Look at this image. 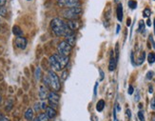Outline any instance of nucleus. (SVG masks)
Wrapping results in <instances>:
<instances>
[{"label": "nucleus", "mask_w": 155, "mask_h": 121, "mask_svg": "<svg viewBox=\"0 0 155 121\" xmlns=\"http://www.w3.org/2000/svg\"><path fill=\"white\" fill-rule=\"evenodd\" d=\"M51 28L54 34L57 36H68L71 34L73 32L69 28L68 23H66L61 18H54L51 22Z\"/></svg>", "instance_id": "f257e3e1"}, {"label": "nucleus", "mask_w": 155, "mask_h": 121, "mask_svg": "<svg viewBox=\"0 0 155 121\" xmlns=\"http://www.w3.org/2000/svg\"><path fill=\"white\" fill-rule=\"evenodd\" d=\"M82 14V9L79 7H72V8H65L61 11V15L68 20H76Z\"/></svg>", "instance_id": "f03ea898"}, {"label": "nucleus", "mask_w": 155, "mask_h": 121, "mask_svg": "<svg viewBox=\"0 0 155 121\" xmlns=\"http://www.w3.org/2000/svg\"><path fill=\"white\" fill-rule=\"evenodd\" d=\"M48 77L50 79V83H51V87L54 89L55 92H58L61 89V84H60V80L58 75H57L54 71H48Z\"/></svg>", "instance_id": "7ed1b4c3"}, {"label": "nucleus", "mask_w": 155, "mask_h": 121, "mask_svg": "<svg viewBox=\"0 0 155 121\" xmlns=\"http://www.w3.org/2000/svg\"><path fill=\"white\" fill-rule=\"evenodd\" d=\"M57 50L60 54L63 55H69L71 54V52L72 50V46H71L66 40L65 41H61L58 44V47H57Z\"/></svg>", "instance_id": "20e7f679"}, {"label": "nucleus", "mask_w": 155, "mask_h": 121, "mask_svg": "<svg viewBox=\"0 0 155 121\" xmlns=\"http://www.w3.org/2000/svg\"><path fill=\"white\" fill-rule=\"evenodd\" d=\"M58 6L61 8H72L79 7L81 5L80 0H58Z\"/></svg>", "instance_id": "39448f33"}, {"label": "nucleus", "mask_w": 155, "mask_h": 121, "mask_svg": "<svg viewBox=\"0 0 155 121\" xmlns=\"http://www.w3.org/2000/svg\"><path fill=\"white\" fill-rule=\"evenodd\" d=\"M48 99H49V103H50L51 107H52L54 109V108L57 107V105H58L60 97L55 92H49Z\"/></svg>", "instance_id": "423d86ee"}, {"label": "nucleus", "mask_w": 155, "mask_h": 121, "mask_svg": "<svg viewBox=\"0 0 155 121\" xmlns=\"http://www.w3.org/2000/svg\"><path fill=\"white\" fill-rule=\"evenodd\" d=\"M54 57L57 59V61L59 62L60 66L62 67V69H64V68L68 65L69 60H70L69 55H63V54H54Z\"/></svg>", "instance_id": "0eeeda50"}, {"label": "nucleus", "mask_w": 155, "mask_h": 121, "mask_svg": "<svg viewBox=\"0 0 155 121\" xmlns=\"http://www.w3.org/2000/svg\"><path fill=\"white\" fill-rule=\"evenodd\" d=\"M15 46L19 49L24 50L27 47V39L23 36H17L15 38Z\"/></svg>", "instance_id": "6e6552de"}, {"label": "nucleus", "mask_w": 155, "mask_h": 121, "mask_svg": "<svg viewBox=\"0 0 155 121\" xmlns=\"http://www.w3.org/2000/svg\"><path fill=\"white\" fill-rule=\"evenodd\" d=\"M49 62H50L51 66L52 67V69H54L55 71H62V67L60 66L59 62L57 61V59L54 57V55H51L50 58H49Z\"/></svg>", "instance_id": "1a4fd4ad"}, {"label": "nucleus", "mask_w": 155, "mask_h": 121, "mask_svg": "<svg viewBox=\"0 0 155 121\" xmlns=\"http://www.w3.org/2000/svg\"><path fill=\"white\" fill-rule=\"evenodd\" d=\"M48 95H49V92H48V89L45 85H41L39 88V97L41 100H45L48 98Z\"/></svg>", "instance_id": "9d476101"}, {"label": "nucleus", "mask_w": 155, "mask_h": 121, "mask_svg": "<svg viewBox=\"0 0 155 121\" xmlns=\"http://www.w3.org/2000/svg\"><path fill=\"white\" fill-rule=\"evenodd\" d=\"M116 65H117V61H116L115 57H114L113 52L111 51V59H109V70L111 72H113L114 70H115Z\"/></svg>", "instance_id": "9b49d317"}, {"label": "nucleus", "mask_w": 155, "mask_h": 121, "mask_svg": "<svg viewBox=\"0 0 155 121\" xmlns=\"http://www.w3.org/2000/svg\"><path fill=\"white\" fill-rule=\"evenodd\" d=\"M46 115H48V117H49V118L52 119V118H54L55 116H56L57 112L54 110V108L50 106V107H47V108H46Z\"/></svg>", "instance_id": "f8f14e48"}, {"label": "nucleus", "mask_w": 155, "mask_h": 121, "mask_svg": "<svg viewBox=\"0 0 155 121\" xmlns=\"http://www.w3.org/2000/svg\"><path fill=\"white\" fill-rule=\"evenodd\" d=\"M68 26L73 32V31H76L77 29H78L80 25H79L78 21H76V20H70V21L68 22Z\"/></svg>", "instance_id": "ddd939ff"}, {"label": "nucleus", "mask_w": 155, "mask_h": 121, "mask_svg": "<svg viewBox=\"0 0 155 121\" xmlns=\"http://www.w3.org/2000/svg\"><path fill=\"white\" fill-rule=\"evenodd\" d=\"M117 19L121 22L123 20V5L121 3L117 6Z\"/></svg>", "instance_id": "4468645a"}, {"label": "nucleus", "mask_w": 155, "mask_h": 121, "mask_svg": "<svg viewBox=\"0 0 155 121\" xmlns=\"http://www.w3.org/2000/svg\"><path fill=\"white\" fill-rule=\"evenodd\" d=\"M66 41L70 44L71 46H74V44H75V41H76V36H75V34H70V35H68V36H66Z\"/></svg>", "instance_id": "2eb2a0df"}, {"label": "nucleus", "mask_w": 155, "mask_h": 121, "mask_svg": "<svg viewBox=\"0 0 155 121\" xmlns=\"http://www.w3.org/2000/svg\"><path fill=\"white\" fill-rule=\"evenodd\" d=\"M24 117L26 118V120L30 121L34 119V111H32V109L29 108L28 110L25 112V115H24Z\"/></svg>", "instance_id": "dca6fc26"}, {"label": "nucleus", "mask_w": 155, "mask_h": 121, "mask_svg": "<svg viewBox=\"0 0 155 121\" xmlns=\"http://www.w3.org/2000/svg\"><path fill=\"white\" fill-rule=\"evenodd\" d=\"M104 108H105V101L101 99L96 104V110H97V112H102L104 110Z\"/></svg>", "instance_id": "f3484780"}, {"label": "nucleus", "mask_w": 155, "mask_h": 121, "mask_svg": "<svg viewBox=\"0 0 155 121\" xmlns=\"http://www.w3.org/2000/svg\"><path fill=\"white\" fill-rule=\"evenodd\" d=\"M13 33H14L16 36H22V34H23L22 30L20 29V27H18V26H14V27L13 28Z\"/></svg>", "instance_id": "a211bd4d"}, {"label": "nucleus", "mask_w": 155, "mask_h": 121, "mask_svg": "<svg viewBox=\"0 0 155 121\" xmlns=\"http://www.w3.org/2000/svg\"><path fill=\"white\" fill-rule=\"evenodd\" d=\"M148 61H149V63L150 64V65L155 62V54H154V52H149V54Z\"/></svg>", "instance_id": "6ab92c4d"}, {"label": "nucleus", "mask_w": 155, "mask_h": 121, "mask_svg": "<svg viewBox=\"0 0 155 121\" xmlns=\"http://www.w3.org/2000/svg\"><path fill=\"white\" fill-rule=\"evenodd\" d=\"M37 118H38V121H49V119H50V118L48 117V115L46 114H40V115H38Z\"/></svg>", "instance_id": "aec40b11"}, {"label": "nucleus", "mask_w": 155, "mask_h": 121, "mask_svg": "<svg viewBox=\"0 0 155 121\" xmlns=\"http://www.w3.org/2000/svg\"><path fill=\"white\" fill-rule=\"evenodd\" d=\"M128 5L131 10H134V9H136V7H137V2L135 0H129Z\"/></svg>", "instance_id": "412c9836"}, {"label": "nucleus", "mask_w": 155, "mask_h": 121, "mask_svg": "<svg viewBox=\"0 0 155 121\" xmlns=\"http://www.w3.org/2000/svg\"><path fill=\"white\" fill-rule=\"evenodd\" d=\"M138 31H139L140 33H144V32L146 31L145 30V22L143 21V20H140V22H139V29H138Z\"/></svg>", "instance_id": "4be33fe9"}, {"label": "nucleus", "mask_w": 155, "mask_h": 121, "mask_svg": "<svg viewBox=\"0 0 155 121\" xmlns=\"http://www.w3.org/2000/svg\"><path fill=\"white\" fill-rule=\"evenodd\" d=\"M143 14H144V17H149L150 14H151V11H150L149 8H146L143 11Z\"/></svg>", "instance_id": "5701e85b"}, {"label": "nucleus", "mask_w": 155, "mask_h": 121, "mask_svg": "<svg viewBox=\"0 0 155 121\" xmlns=\"http://www.w3.org/2000/svg\"><path fill=\"white\" fill-rule=\"evenodd\" d=\"M43 83L46 87H51V83H50V79H49L48 75H45L43 77Z\"/></svg>", "instance_id": "b1692460"}, {"label": "nucleus", "mask_w": 155, "mask_h": 121, "mask_svg": "<svg viewBox=\"0 0 155 121\" xmlns=\"http://www.w3.org/2000/svg\"><path fill=\"white\" fill-rule=\"evenodd\" d=\"M40 77H41V69H40V68H36V70H35V78H36V80H39Z\"/></svg>", "instance_id": "393cba45"}, {"label": "nucleus", "mask_w": 155, "mask_h": 121, "mask_svg": "<svg viewBox=\"0 0 155 121\" xmlns=\"http://www.w3.org/2000/svg\"><path fill=\"white\" fill-rule=\"evenodd\" d=\"M145 57H146V52H142V54L139 58H138V65H141V64L144 62V60H145Z\"/></svg>", "instance_id": "a878e982"}, {"label": "nucleus", "mask_w": 155, "mask_h": 121, "mask_svg": "<svg viewBox=\"0 0 155 121\" xmlns=\"http://www.w3.org/2000/svg\"><path fill=\"white\" fill-rule=\"evenodd\" d=\"M7 14V10H6V8L2 6V7H0V16H4V15H6Z\"/></svg>", "instance_id": "bb28decb"}, {"label": "nucleus", "mask_w": 155, "mask_h": 121, "mask_svg": "<svg viewBox=\"0 0 155 121\" xmlns=\"http://www.w3.org/2000/svg\"><path fill=\"white\" fill-rule=\"evenodd\" d=\"M115 54H116V61H118V59H119V45H118V43L116 44V47H115Z\"/></svg>", "instance_id": "cd10ccee"}, {"label": "nucleus", "mask_w": 155, "mask_h": 121, "mask_svg": "<svg viewBox=\"0 0 155 121\" xmlns=\"http://www.w3.org/2000/svg\"><path fill=\"white\" fill-rule=\"evenodd\" d=\"M153 75H154V72H152V71H150V72H148V74H146V79H148V80H151L152 79V77H153Z\"/></svg>", "instance_id": "c85d7f7f"}, {"label": "nucleus", "mask_w": 155, "mask_h": 121, "mask_svg": "<svg viewBox=\"0 0 155 121\" xmlns=\"http://www.w3.org/2000/svg\"><path fill=\"white\" fill-rule=\"evenodd\" d=\"M138 117H139L140 121H146V120H145V115H144V112H143L142 111H140L139 112H138Z\"/></svg>", "instance_id": "c756f323"}, {"label": "nucleus", "mask_w": 155, "mask_h": 121, "mask_svg": "<svg viewBox=\"0 0 155 121\" xmlns=\"http://www.w3.org/2000/svg\"><path fill=\"white\" fill-rule=\"evenodd\" d=\"M134 99H135V101H139L140 100V92H139V91H136V92H135V96H134Z\"/></svg>", "instance_id": "7c9ffc66"}, {"label": "nucleus", "mask_w": 155, "mask_h": 121, "mask_svg": "<svg viewBox=\"0 0 155 121\" xmlns=\"http://www.w3.org/2000/svg\"><path fill=\"white\" fill-rule=\"evenodd\" d=\"M150 107H151L152 110H155V97H152L150 100Z\"/></svg>", "instance_id": "2f4dec72"}, {"label": "nucleus", "mask_w": 155, "mask_h": 121, "mask_svg": "<svg viewBox=\"0 0 155 121\" xmlns=\"http://www.w3.org/2000/svg\"><path fill=\"white\" fill-rule=\"evenodd\" d=\"M99 74H100V80L102 81V80H104V77H105V74H104V72L102 71V69H99Z\"/></svg>", "instance_id": "473e14b6"}, {"label": "nucleus", "mask_w": 155, "mask_h": 121, "mask_svg": "<svg viewBox=\"0 0 155 121\" xmlns=\"http://www.w3.org/2000/svg\"><path fill=\"white\" fill-rule=\"evenodd\" d=\"M40 109H41V105H40L39 103H35L34 104V110H35V112H38Z\"/></svg>", "instance_id": "72a5a7b5"}, {"label": "nucleus", "mask_w": 155, "mask_h": 121, "mask_svg": "<svg viewBox=\"0 0 155 121\" xmlns=\"http://www.w3.org/2000/svg\"><path fill=\"white\" fill-rule=\"evenodd\" d=\"M133 92H134V89H133V87L130 85L129 87V90H128V94L129 95H132L133 94Z\"/></svg>", "instance_id": "f704fd0d"}, {"label": "nucleus", "mask_w": 155, "mask_h": 121, "mask_svg": "<svg viewBox=\"0 0 155 121\" xmlns=\"http://www.w3.org/2000/svg\"><path fill=\"white\" fill-rule=\"evenodd\" d=\"M126 114H127V116L129 118L131 117V111H130L129 109H127V110H126Z\"/></svg>", "instance_id": "c9c22d12"}, {"label": "nucleus", "mask_w": 155, "mask_h": 121, "mask_svg": "<svg viewBox=\"0 0 155 121\" xmlns=\"http://www.w3.org/2000/svg\"><path fill=\"white\" fill-rule=\"evenodd\" d=\"M149 40H150V42H151V44H152V46H153V48H154V50H155V41L153 40V37H152V35H150L149 36Z\"/></svg>", "instance_id": "e433bc0d"}, {"label": "nucleus", "mask_w": 155, "mask_h": 121, "mask_svg": "<svg viewBox=\"0 0 155 121\" xmlns=\"http://www.w3.org/2000/svg\"><path fill=\"white\" fill-rule=\"evenodd\" d=\"M97 88H98V82H96L94 86V96L97 95Z\"/></svg>", "instance_id": "4c0bfd02"}, {"label": "nucleus", "mask_w": 155, "mask_h": 121, "mask_svg": "<svg viewBox=\"0 0 155 121\" xmlns=\"http://www.w3.org/2000/svg\"><path fill=\"white\" fill-rule=\"evenodd\" d=\"M6 2H7V0H0V7L5 6Z\"/></svg>", "instance_id": "58836bf2"}, {"label": "nucleus", "mask_w": 155, "mask_h": 121, "mask_svg": "<svg viewBox=\"0 0 155 121\" xmlns=\"http://www.w3.org/2000/svg\"><path fill=\"white\" fill-rule=\"evenodd\" d=\"M40 105H41V109H42V110H46V108H47V105H46V103L43 102L42 104H40Z\"/></svg>", "instance_id": "ea45409f"}, {"label": "nucleus", "mask_w": 155, "mask_h": 121, "mask_svg": "<svg viewBox=\"0 0 155 121\" xmlns=\"http://www.w3.org/2000/svg\"><path fill=\"white\" fill-rule=\"evenodd\" d=\"M67 75H68V72H64L63 74H62V78L63 79H66L67 78Z\"/></svg>", "instance_id": "a19ab883"}, {"label": "nucleus", "mask_w": 155, "mask_h": 121, "mask_svg": "<svg viewBox=\"0 0 155 121\" xmlns=\"http://www.w3.org/2000/svg\"><path fill=\"white\" fill-rule=\"evenodd\" d=\"M120 29H121V27H120V25H117V27H116V34H119V32H120Z\"/></svg>", "instance_id": "79ce46f5"}, {"label": "nucleus", "mask_w": 155, "mask_h": 121, "mask_svg": "<svg viewBox=\"0 0 155 121\" xmlns=\"http://www.w3.org/2000/svg\"><path fill=\"white\" fill-rule=\"evenodd\" d=\"M149 94H152V92H153V88H152V86H149Z\"/></svg>", "instance_id": "37998d69"}, {"label": "nucleus", "mask_w": 155, "mask_h": 121, "mask_svg": "<svg viewBox=\"0 0 155 121\" xmlns=\"http://www.w3.org/2000/svg\"><path fill=\"white\" fill-rule=\"evenodd\" d=\"M146 25H148V26H149V27L151 26V21H150L149 19L148 20V21H146Z\"/></svg>", "instance_id": "c03bdc74"}, {"label": "nucleus", "mask_w": 155, "mask_h": 121, "mask_svg": "<svg viewBox=\"0 0 155 121\" xmlns=\"http://www.w3.org/2000/svg\"><path fill=\"white\" fill-rule=\"evenodd\" d=\"M0 121H10L8 118H6V117H2L1 119H0Z\"/></svg>", "instance_id": "a18cd8bd"}, {"label": "nucleus", "mask_w": 155, "mask_h": 121, "mask_svg": "<svg viewBox=\"0 0 155 121\" xmlns=\"http://www.w3.org/2000/svg\"><path fill=\"white\" fill-rule=\"evenodd\" d=\"M116 107H117V108H116V109H117V111H120V110H121V109H120V106H119V105H118V104L116 105Z\"/></svg>", "instance_id": "49530a36"}, {"label": "nucleus", "mask_w": 155, "mask_h": 121, "mask_svg": "<svg viewBox=\"0 0 155 121\" xmlns=\"http://www.w3.org/2000/svg\"><path fill=\"white\" fill-rule=\"evenodd\" d=\"M127 25H128V26H129V25H130V19H129V18L128 19V23H127Z\"/></svg>", "instance_id": "de8ad7c7"}, {"label": "nucleus", "mask_w": 155, "mask_h": 121, "mask_svg": "<svg viewBox=\"0 0 155 121\" xmlns=\"http://www.w3.org/2000/svg\"><path fill=\"white\" fill-rule=\"evenodd\" d=\"M1 103H2V96L0 95V104H1Z\"/></svg>", "instance_id": "09e8293b"}, {"label": "nucleus", "mask_w": 155, "mask_h": 121, "mask_svg": "<svg viewBox=\"0 0 155 121\" xmlns=\"http://www.w3.org/2000/svg\"><path fill=\"white\" fill-rule=\"evenodd\" d=\"M34 121H38V118H37V117H35V118H34Z\"/></svg>", "instance_id": "8fccbe9b"}, {"label": "nucleus", "mask_w": 155, "mask_h": 121, "mask_svg": "<svg viewBox=\"0 0 155 121\" xmlns=\"http://www.w3.org/2000/svg\"><path fill=\"white\" fill-rule=\"evenodd\" d=\"M154 33H155V19H154Z\"/></svg>", "instance_id": "3c124183"}, {"label": "nucleus", "mask_w": 155, "mask_h": 121, "mask_svg": "<svg viewBox=\"0 0 155 121\" xmlns=\"http://www.w3.org/2000/svg\"><path fill=\"white\" fill-rule=\"evenodd\" d=\"M115 2H119V0H115Z\"/></svg>", "instance_id": "603ef678"}, {"label": "nucleus", "mask_w": 155, "mask_h": 121, "mask_svg": "<svg viewBox=\"0 0 155 121\" xmlns=\"http://www.w3.org/2000/svg\"><path fill=\"white\" fill-rule=\"evenodd\" d=\"M27 1H31V0H27Z\"/></svg>", "instance_id": "864d4df0"}, {"label": "nucleus", "mask_w": 155, "mask_h": 121, "mask_svg": "<svg viewBox=\"0 0 155 121\" xmlns=\"http://www.w3.org/2000/svg\"><path fill=\"white\" fill-rule=\"evenodd\" d=\"M154 1H155V0H154Z\"/></svg>", "instance_id": "5fc2aeb1"}]
</instances>
